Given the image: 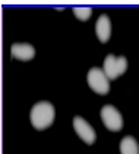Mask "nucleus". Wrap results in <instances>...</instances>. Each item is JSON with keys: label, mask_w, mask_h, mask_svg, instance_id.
<instances>
[{"label": "nucleus", "mask_w": 139, "mask_h": 154, "mask_svg": "<svg viewBox=\"0 0 139 154\" xmlns=\"http://www.w3.org/2000/svg\"><path fill=\"white\" fill-rule=\"evenodd\" d=\"M56 118L54 106L48 101H38L35 103L29 112V120L37 131H44L50 128Z\"/></svg>", "instance_id": "nucleus-1"}, {"label": "nucleus", "mask_w": 139, "mask_h": 154, "mask_svg": "<svg viewBox=\"0 0 139 154\" xmlns=\"http://www.w3.org/2000/svg\"><path fill=\"white\" fill-rule=\"evenodd\" d=\"M128 69V59L125 56H114V54H108L104 59L103 65V71L105 76L110 79H117L120 75H123Z\"/></svg>", "instance_id": "nucleus-2"}, {"label": "nucleus", "mask_w": 139, "mask_h": 154, "mask_svg": "<svg viewBox=\"0 0 139 154\" xmlns=\"http://www.w3.org/2000/svg\"><path fill=\"white\" fill-rule=\"evenodd\" d=\"M86 82L89 85V88L95 91L97 94L100 95H105L108 94L110 91V82H108V78L105 76L104 71L101 68H91L88 71L86 75Z\"/></svg>", "instance_id": "nucleus-3"}, {"label": "nucleus", "mask_w": 139, "mask_h": 154, "mask_svg": "<svg viewBox=\"0 0 139 154\" xmlns=\"http://www.w3.org/2000/svg\"><path fill=\"white\" fill-rule=\"evenodd\" d=\"M101 120L105 128L111 132H119L123 128V118L120 112L111 104H105L101 109Z\"/></svg>", "instance_id": "nucleus-4"}, {"label": "nucleus", "mask_w": 139, "mask_h": 154, "mask_svg": "<svg viewBox=\"0 0 139 154\" xmlns=\"http://www.w3.org/2000/svg\"><path fill=\"white\" fill-rule=\"evenodd\" d=\"M73 129L78 134V137H79L85 144H88V145L94 144L95 140H97L95 129H94L85 119L81 118V116H75V118H73Z\"/></svg>", "instance_id": "nucleus-5"}, {"label": "nucleus", "mask_w": 139, "mask_h": 154, "mask_svg": "<svg viewBox=\"0 0 139 154\" xmlns=\"http://www.w3.org/2000/svg\"><path fill=\"white\" fill-rule=\"evenodd\" d=\"M11 54L13 59L28 62V60L34 59L35 56V48L34 46L28 44V43H15L11 47Z\"/></svg>", "instance_id": "nucleus-6"}, {"label": "nucleus", "mask_w": 139, "mask_h": 154, "mask_svg": "<svg viewBox=\"0 0 139 154\" xmlns=\"http://www.w3.org/2000/svg\"><path fill=\"white\" fill-rule=\"evenodd\" d=\"M95 34L98 37V40L101 43H107L111 37V21L108 18V15H100L98 21L95 22Z\"/></svg>", "instance_id": "nucleus-7"}, {"label": "nucleus", "mask_w": 139, "mask_h": 154, "mask_svg": "<svg viewBox=\"0 0 139 154\" xmlns=\"http://www.w3.org/2000/svg\"><path fill=\"white\" fill-rule=\"evenodd\" d=\"M120 154H139V144L133 137H125L120 141Z\"/></svg>", "instance_id": "nucleus-8"}, {"label": "nucleus", "mask_w": 139, "mask_h": 154, "mask_svg": "<svg viewBox=\"0 0 139 154\" xmlns=\"http://www.w3.org/2000/svg\"><path fill=\"white\" fill-rule=\"evenodd\" d=\"M73 13L76 18H79L81 21H86L89 19V16L92 15V11L89 8H75L73 9Z\"/></svg>", "instance_id": "nucleus-9"}]
</instances>
